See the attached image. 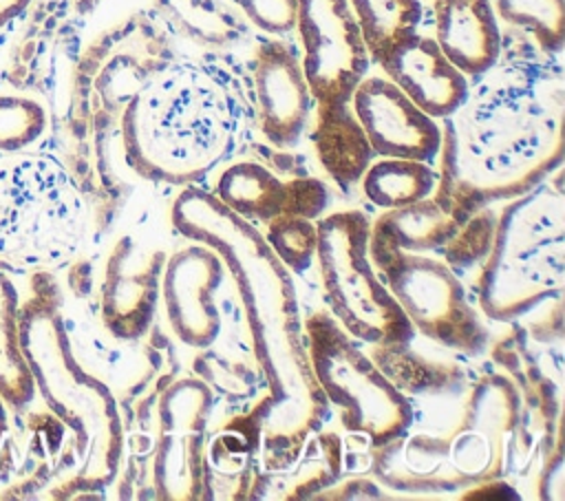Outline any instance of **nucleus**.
I'll return each mask as SVG.
<instances>
[{"label":"nucleus","mask_w":565,"mask_h":501,"mask_svg":"<svg viewBox=\"0 0 565 501\" xmlns=\"http://www.w3.org/2000/svg\"><path fill=\"white\" fill-rule=\"evenodd\" d=\"M7 441H9V419H7V402L0 397V470L7 466V455H4V448H7Z\"/></svg>","instance_id":"nucleus-37"},{"label":"nucleus","mask_w":565,"mask_h":501,"mask_svg":"<svg viewBox=\"0 0 565 501\" xmlns=\"http://www.w3.org/2000/svg\"><path fill=\"white\" fill-rule=\"evenodd\" d=\"M29 2H31V0H0V29H2L11 18H15L18 13H22Z\"/></svg>","instance_id":"nucleus-36"},{"label":"nucleus","mask_w":565,"mask_h":501,"mask_svg":"<svg viewBox=\"0 0 565 501\" xmlns=\"http://www.w3.org/2000/svg\"><path fill=\"white\" fill-rule=\"evenodd\" d=\"M260 430L245 413L225 415L210 426L203 448L201 501L249 499L258 472Z\"/></svg>","instance_id":"nucleus-20"},{"label":"nucleus","mask_w":565,"mask_h":501,"mask_svg":"<svg viewBox=\"0 0 565 501\" xmlns=\"http://www.w3.org/2000/svg\"><path fill=\"white\" fill-rule=\"evenodd\" d=\"M316 271L322 305L360 342L399 347L417 338L369 256L371 216L338 207L316 221Z\"/></svg>","instance_id":"nucleus-9"},{"label":"nucleus","mask_w":565,"mask_h":501,"mask_svg":"<svg viewBox=\"0 0 565 501\" xmlns=\"http://www.w3.org/2000/svg\"><path fill=\"white\" fill-rule=\"evenodd\" d=\"M349 102L375 157L435 161L441 146L439 119L415 106L386 75L369 71Z\"/></svg>","instance_id":"nucleus-16"},{"label":"nucleus","mask_w":565,"mask_h":501,"mask_svg":"<svg viewBox=\"0 0 565 501\" xmlns=\"http://www.w3.org/2000/svg\"><path fill=\"white\" fill-rule=\"evenodd\" d=\"M499 26L534 42L543 53L565 46V0H490ZM503 31V29H501Z\"/></svg>","instance_id":"nucleus-29"},{"label":"nucleus","mask_w":565,"mask_h":501,"mask_svg":"<svg viewBox=\"0 0 565 501\" xmlns=\"http://www.w3.org/2000/svg\"><path fill=\"white\" fill-rule=\"evenodd\" d=\"M362 196L377 210L402 207L435 194L437 170L428 161L375 157L358 183Z\"/></svg>","instance_id":"nucleus-26"},{"label":"nucleus","mask_w":565,"mask_h":501,"mask_svg":"<svg viewBox=\"0 0 565 501\" xmlns=\"http://www.w3.org/2000/svg\"><path fill=\"white\" fill-rule=\"evenodd\" d=\"M203 188L230 212L254 225H265L282 214L285 179L258 150L252 152L249 146L245 152L223 163Z\"/></svg>","instance_id":"nucleus-24"},{"label":"nucleus","mask_w":565,"mask_h":501,"mask_svg":"<svg viewBox=\"0 0 565 501\" xmlns=\"http://www.w3.org/2000/svg\"><path fill=\"white\" fill-rule=\"evenodd\" d=\"M547 177L532 190L501 201L490 249L468 283L488 322L508 324L563 302L565 194Z\"/></svg>","instance_id":"nucleus-6"},{"label":"nucleus","mask_w":565,"mask_h":501,"mask_svg":"<svg viewBox=\"0 0 565 501\" xmlns=\"http://www.w3.org/2000/svg\"><path fill=\"white\" fill-rule=\"evenodd\" d=\"M501 33L490 68L470 77L466 102L441 124L433 199L459 223L519 196L563 168L565 77L561 55Z\"/></svg>","instance_id":"nucleus-1"},{"label":"nucleus","mask_w":565,"mask_h":501,"mask_svg":"<svg viewBox=\"0 0 565 501\" xmlns=\"http://www.w3.org/2000/svg\"><path fill=\"white\" fill-rule=\"evenodd\" d=\"M494 218H497V205H483V207L475 210L455 230V234L448 238V243L439 252H435L463 280L466 287L490 249Z\"/></svg>","instance_id":"nucleus-31"},{"label":"nucleus","mask_w":565,"mask_h":501,"mask_svg":"<svg viewBox=\"0 0 565 501\" xmlns=\"http://www.w3.org/2000/svg\"><path fill=\"white\" fill-rule=\"evenodd\" d=\"M331 207H333V192L322 177H316L313 172H309V174L285 179L282 214H296L309 221H318L327 212H331Z\"/></svg>","instance_id":"nucleus-33"},{"label":"nucleus","mask_w":565,"mask_h":501,"mask_svg":"<svg viewBox=\"0 0 565 501\" xmlns=\"http://www.w3.org/2000/svg\"><path fill=\"white\" fill-rule=\"evenodd\" d=\"M249 86L256 130L278 150H294L307 135L313 95L302 73L300 53L287 38L263 35L252 53Z\"/></svg>","instance_id":"nucleus-15"},{"label":"nucleus","mask_w":565,"mask_h":501,"mask_svg":"<svg viewBox=\"0 0 565 501\" xmlns=\"http://www.w3.org/2000/svg\"><path fill=\"white\" fill-rule=\"evenodd\" d=\"M18 309V289L0 269V397L13 408H22L35 397V384L20 347Z\"/></svg>","instance_id":"nucleus-27"},{"label":"nucleus","mask_w":565,"mask_h":501,"mask_svg":"<svg viewBox=\"0 0 565 501\" xmlns=\"http://www.w3.org/2000/svg\"><path fill=\"white\" fill-rule=\"evenodd\" d=\"M358 18L371 62L422 29V0H349Z\"/></svg>","instance_id":"nucleus-28"},{"label":"nucleus","mask_w":565,"mask_h":501,"mask_svg":"<svg viewBox=\"0 0 565 501\" xmlns=\"http://www.w3.org/2000/svg\"><path fill=\"white\" fill-rule=\"evenodd\" d=\"M382 483L371 475L364 477L362 472L344 475L340 481L329 486L327 490L318 492L313 499H384Z\"/></svg>","instance_id":"nucleus-35"},{"label":"nucleus","mask_w":565,"mask_h":501,"mask_svg":"<svg viewBox=\"0 0 565 501\" xmlns=\"http://www.w3.org/2000/svg\"><path fill=\"white\" fill-rule=\"evenodd\" d=\"M274 256L296 276L305 278L309 269L316 265V245H318V225L316 221L296 216V214H278L265 223L260 230Z\"/></svg>","instance_id":"nucleus-30"},{"label":"nucleus","mask_w":565,"mask_h":501,"mask_svg":"<svg viewBox=\"0 0 565 501\" xmlns=\"http://www.w3.org/2000/svg\"><path fill=\"white\" fill-rule=\"evenodd\" d=\"M249 71L225 53H177L152 62L124 95L119 150L137 179L159 188L205 185L254 141Z\"/></svg>","instance_id":"nucleus-3"},{"label":"nucleus","mask_w":565,"mask_h":501,"mask_svg":"<svg viewBox=\"0 0 565 501\" xmlns=\"http://www.w3.org/2000/svg\"><path fill=\"white\" fill-rule=\"evenodd\" d=\"M168 221L179 238L210 245L225 263L230 302L267 386L258 472L274 470L331 419L307 355L296 276L274 256L258 225L230 212L203 185L177 190Z\"/></svg>","instance_id":"nucleus-2"},{"label":"nucleus","mask_w":565,"mask_h":501,"mask_svg":"<svg viewBox=\"0 0 565 501\" xmlns=\"http://www.w3.org/2000/svg\"><path fill=\"white\" fill-rule=\"evenodd\" d=\"M377 274L417 335L472 360L486 355L492 322L481 316L463 280L439 254L397 252Z\"/></svg>","instance_id":"nucleus-10"},{"label":"nucleus","mask_w":565,"mask_h":501,"mask_svg":"<svg viewBox=\"0 0 565 501\" xmlns=\"http://www.w3.org/2000/svg\"><path fill=\"white\" fill-rule=\"evenodd\" d=\"M437 402L441 411L433 419L415 417L406 433L371 448L366 472L382 488L446 494L490 479L512 481L561 448V437L532 426L519 388L494 364L475 369L459 391Z\"/></svg>","instance_id":"nucleus-4"},{"label":"nucleus","mask_w":565,"mask_h":501,"mask_svg":"<svg viewBox=\"0 0 565 501\" xmlns=\"http://www.w3.org/2000/svg\"><path fill=\"white\" fill-rule=\"evenodd\" d=\"M373 66L433 119L450 117L468 97L470 77L424 29L395 44Z\"/></svg>","instance_id":"nucleus-17"},{"label":"nucleus","mask_w":565,"mask_h":501,"mask_svg":"<svg viewBox=\"0 0 565 501\" xmlns=\"http://www.w3.org/2000/svg\"><path fill=\"white\" fill-rule=\"evenodd\" d=\"M88 225L86 201L51 157L0 163V269L26 271L71 260Z\"/></svg>","instance_id":"nucleus-7"},{"label":"nucleus","mask_w":565,"mask_h":501,"mask_svg":"<svg viewBox=\"0 0 565 501\" xmlns=\"http://www.w3.org/2000/svg\"><path fill=\"white\" fill-rule=\"evenodd\" d=\"M225 280V263L210 245L181 238V245L168 249L161 271L159 313L177 344L196 351L218 338Z\"/></svg>","instance_id":"nucleus-14"},{"label":"nucleus","mask_w":565,"mask_h":501,"mask_svg":"<svg viewBox=\"0 0 565 501\" xmlns=\"http://www.w3.org/2000/svg\"><path fill=\"white\" fill-rule=\"evenodd\" d=\"M461 223L433 196L382 210L371 218L369 256L377 267L397 252H439Z\"/></svg>","instance_id":"nucleus-23"},{"label":"nucleus","mask_w":565,"mask_h":501,"mask_svg":"<svg viewBox=\"0 0 565 501\" xmlns=\"http://www.w3.org/2000/svg\"><path fill=\"white\" fill-rule=\"evenodd\" d=\"M305 340L311 373L342 433L364 435L375 448L411 428L415 419L411 397L324 305L305 313Z\"/></svg>","instance_id":"nucleus-8"},{"label":"nucleus","mask_w":565,"mask_h":501,"mask_svg":"<svg viewBox=\"0 0 565 501\" xmlns=\"http://www.w3.org/2000/svg\"><path fill=\"white\" fill-rule=\"evenodd\" d=\"M221 311L223 327L218 338L203 349L190 351L188 371L210 386L216 402L227 406L230 415L245 413L258 426L267 404L265 377L243 335L227 294H221Z\"/></svg>","instance_id":"nucleus-18"},{"label":"nucleus","mask_w":565,"mask_h":501,"mask_svg":"<svg viewBox=\"0 0 565 501\" xmlns=\"http://www.w3.org/2000/svg\"><path fill=\"white\" fill-rule=\"evenodd\" d=\"M166 256L163 238L141 227L121 232L113 241L102 269L99 320L115 342L141 340L159 318Z\"/></svg>","instance_id":"nucleus-13"},{"label":"nucleus","mask_w":565,"mask_h":501,"mask_svg":"<svg viewBox=\"0 0 565 501\" xmlns=\"http://www.w3.org/2000/svg\"><path fill=\"white\" fill-rule=\"evenodd\" d=\"M238 9L247 24L263 35L287 38L294 33L296 0H227Z\"/></svg>","instance_id":"nucleus-34"},{"label":"nucleus","mask_w":565,"mask_h":501,"mask_svg":"<svg viewBox=\"0 0 565 501\" xmlns=\"http://www.w3.org/2000/svg\"><path fill=\"white\" fill-rule=\"evenodd\" d=\"M294 33L313 102H349L373 62L349 0H296Z\"/></svg>","instance_id":"nucleus-12"},{"label":"nucleus","mask_w":565,"mask_h":501,"mask_svg":"<svg viewBox=\"0 0 565 501\" xmlns=\"http://www.w3.org/2000/svg\"><path fill=\"white\" fill-rule=\"evenodd\" d=\"M344 475H349L344 433L322 426L300 441L289 461L274 470L256 472L249 499H313Z\"/></svg>","instance_id":"nucleus-19"},{"label":"nucleus","mask_w":565,"mask_h":501,"mask_svg":"<svg viewBox=\"0 0 565 501\" xmlns=\"http://www.w3.org/2000/svg\"><path fill=\"white\" fill-rule=\"evenodd\" d=\"M20 347L35 391L71 433L73 490L110 488L126 452V424L113 386L75 355L60 305L38 294L18 309Z\"/></svg>","instance_id":"nucleus-5"},{"label":"nucleus","mask_w":565,"mask_h":501,"mask_svg":"<svg viewBox=\"0 0 565 501\" xmlns=\"http://www.w3.org/2000/svg\"><path fill=\"white\" fill-rule=\"evenodd\" d=\"M46 128V110L42 104L29 97L0 95V150L18 152L33 141Z\"/></svg>","instance_id":"nucleus-32"},{"label":"nucleus","mask_w":565,"mask_h":501,"mask_svg":"<svg viewBox=\"0 0 565 501\" xmlns=\"http://www.w3.org/2000/svg\"><path fill=\"white\" fill-rule=\"evenodd\" d=\"M218 402L190 371L157 395L150 424V486L159 501H201L203 448Z\"/></svg>","instance_id":"nucleus-11"},{"label":"nucleus","mask_w":565,"mask_h":501,"mask_svg":"<svg viewBox=\"0 0 565 501\" xmlns=\"http://www.w3.org/2000/svg\"><path fill=\"white\" fill-rule=\"evenodd\" d=\"M433 38L468 77L490 68L501 51V26L490 0H430Z\"/></svg>","instance_id":"nucleus-21"},{"label":"nucleus","mask_w":565,"mask_h":501,"mask_svg":"<svg viewBox=\"0 0 565 501\" xmlns=\"http://www.w3.org/2000/svg\"><path fill=\"white\" fill-rule=\"evenodd\" d=\"M366 351L386 373V377L413 399L439 397L459 391L475 366L472 358L452 353L450 355H430L415 347V340L399 347H380L366 344Z\"/></svg>","instance_id":"nucleus-25"},{"label":"nucleus","mask_w":565,"mask_h":501,"mask_svg":"<svg viewBox=\"0 0 565 501\" xmlns=\"http://www.w3.org/2000/svg\"><path fill=\"white\" fill-rule=\"evenodd\" d=\"M316 159L344 194L355 190L375 152L351 108V102L313 104L307 126Z\"/></svg>","instance_id":"nucleus-22"}]
</instances>
